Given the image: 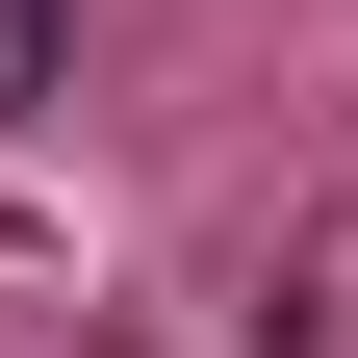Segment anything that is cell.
<instances>
[{"label":"cell","instance_id":"cell-1","mask_svg":"<svg viewBox=\"0 0 358 358\" xmlns=\"http://www.w3.org/2000/svg\"><path fill=\"white\" fill-rule=\"evenodd\" d=\"M52 77H77V0H0V128L52 103Z\"/></svg>","mask_w":358,"mask_h":358}]
</instances>
